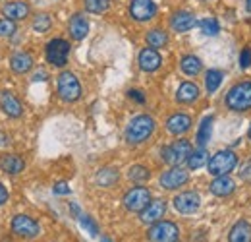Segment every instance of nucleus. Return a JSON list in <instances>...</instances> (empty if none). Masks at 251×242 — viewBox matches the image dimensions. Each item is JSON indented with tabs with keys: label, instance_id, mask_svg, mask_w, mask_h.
<instances>
[{
	"label": "nucleus",
	"instance_id": "nucleus-1",
	"mask_svg": "<svg viewBox=\"0 0 251 242\" xmlns=\"http://www.w3.org/2000/svg\"><path fill=\"white\" fill-rule=\"evenodd\" d=\"M153 130H155V121L149 115H139L127 124L126 140L127 144H141L153 134Z\"/></svg>",
	"mask_w": 251,
	"mask_h": 242
},
{
	"label": "nucleus",
	"instance_id": "nucleus-2",
	"mask_svg": "<svg viewBox=\"0 0 251 242\" xmlns=\"http://www.w3.org/2000/svg\"><path fill=\"white\" fill-rule=\"evenodd\" d=\"M226 105L232 111L244 113L251 109V82H242L238 86H234L226 95Z\"/></svg>",
	"mask_w": 251,
	"mask_h": 242
},
{
	"label": "nucleus",
	"instance_id": "nucleus-3",
	"mask_svg": "<svg viewBox=\"0 0 251 242\" xmlns=\"http://www.w3.org/2000/svg\"><path fill=\"white\" fill-rule=\"evenodd\" d=\"M236 163H238L236 153L226 150V151L215 153V155L209 159L207 169H209V173H211L213 177H224V175H228L230 171H234Z\"/></svg>",
	"mask_w": 251,
	"mask_h": 242
},
{
	"label": "nucleus",
	"instance_id": "nucleus-4",
	"mask_svg": "<svg viewBox=\"0 0 251 242\" xmlns=\"http://www.w3.org/2000/svg\"><path fill=\"white\" fill-rule=\"evenodd\" d=\"M191 151L193 150H191V144L188 140H176L174 144H170L162 150V159L172 167H180L184 161L189 159Z\"/></svg>",
	"mask_w": 251,
	"mask_h": 242
},
{
	"label": "nucleus",
	"instance_id": "nucleus-5",
	"mask_svg": "<svg viewBox=\"0 0 251 242\" xmlns=\"http://www.w3.org/2000/svg\"><path fill=\"white\" fill-rule=\"evenodd\" d=\"M58 95H60V99L66 101V103H72V101H77L79 99L81 86H79L77 78L72 72H62L58 76Z\"/></svg>",
	"mask_w": 251,
	"mask_h": 242
},
{
	"label": "nucleus",
	"instance_id": "nucleus-6",
	"mask_svg": "<svg viewBox=\"0 0 251 242\" xmlns=\"http://www.w3.org/2000/svg\"><path fill=\"white\" fill-rule=\"evenodd\" d=\"M149 204H151V192L147 188H143V186L131 188L124 196V206L126 210H129V212L141 213Z\"/></svg>",
	"mask_w": 251,
	"mask_h": 242
},
{
	"label": "nucleus",
	"instance_id": "nucleus-7",
	"mask_svg": "<svg viewBox=\"0 0 251 242\" xmlns=\"http://www.w3.org/2000/svg\"><path fill=\"white\" fill-rule=\"evenodd\" d=\"M178 227L170 221H158L149 229V241L151 242H176L178 241Z\"/></svg>",
	"mask_w": 251,
	"mask_h": 242
},
{
	"label": "nucleus",
	"instance_id": "nucleus-8",
	"mask_svg": "<svg viewBox=\"0 0 251 242\" xmlns=\"http://www.w3.org/2000/svg\"><path fill=\"white\" fill-rule=\"evenodd\" d=\"M12 231H14V235H18V237L35 239V237H39L41 227H39V223H37L35 219L27 217V215H16L14 221H12Z\"/></svg>",
	"mask_w": 251,
	"mask_h": 242
},
{
	"label": "nucleus",
	"instance_id": "nucleus-9",
	"mask_svg": "<svg viewBox=\"0 0 251 242\" xmlns=\"http://www.w3.org/2000/svg\"><path fill=\"white\" fill-rule=\"evenodd\" d=\"M70 55V43L64 39H52L47 45V60L54 66H64Z\"/></svg>",
	"mask_w": 251,
	"mask_h": 242
},
{
	"label": "nucleus",
	"instance_id": "nucleus-10",
	"mask_svg": "<svg viewBox=\"0 0 251 242\" xmlns=\"http://www.w3.org/2000/svg\"><path fill=\"white\" fill-rule=\"evenodd\" d=\"M157 6L153 0H131L129 4V16L137 22H147L155 16Z\"/></svg>",
	"mask_w": 251,
	"mask_h": 242
},
{
	"label": "nucleus",
	"instance_id": "nucleus-11",
	"mask_svg": "<svg viewBox=\"0 0 251 242\" xmlns=\"http://www.w3.org/2000/svg\"><path fill=\"white\" fill-rule=\"evenodd\" d=\"M201 206V200H199V194L195 192H182L174 198V208L176 212L189 215V213H195Z\"/></svg>",
	"mask_w": 251,
	"mask_h": 242
},
{
	"label": "nucleus",
	"instance_id": "nucleus-12",
	"mask_svg": "<svg viewBox=\"0 0 251 242\" xmlns=\"http://www.w3.org/2000/svg\"><path fill=\"white\" fill-rule=\"evenodd\" d=\"M189 181L188 171H184L182 167H172L170 171H166L162 177H160V186L166 188V190H174V188H180Z\"/></svg>",
	"mask_w": 251,
	"mask_h": 242
},
{
	"label": "nucleus",
	"instance_id": "nucleus-13",
	"mask_svg": "<svg viewBox=\"0 0 251 242\" xmlns=\"http://www.w3.org/2000/svg\"><path fill=\"white\" fill-rule=\"evenodd\" d=\"M0 109H2L8 117H12V119H20V117L24 115V107H22V103L18 101V97L6 90L0 91Z\"/></svg>",
	"mask_w": 251,
	"mask_h": 242
},
{
	"label": "nucleus",
	"instance_id": "nucleus-14",
	"mask_svg": "<svg viewBox=\"0 0 251 242\" xmlns=\"http://www.w3.org/2000/svg\"><path fill=\"white\" fill-rule=\"evenodd\" d=\"M166 213V202L164 200H151V204L141 212V221L143 223H158Z\"/></svg>",
	"mask_w": 251,
	"mask_h": 242
},
{
	"label": "nucleus",
	"instance_id": "nucleus-15",
	"mask_svg": "<svg viewBox=\"0 0 251 242\" xmlns=\"http://www.w3.org/2000/svg\"><path fill=\"white\" fill-rule=\"evenodd\" d=\"M2 14L8 18V20H25L29 16V4L22 2V0H16V2H8L2 6Z\"/></svg>",
	"mask_w": 251,
	"mask_h": 242
},
{
	"label": "nucleus",
	"instance_id": "nucleus-16",
	"mask_svg": "<svg viewBox=\"0 0 251 242\" xmlns=\"http://www.w3.org/2000/svg\"><path fill=\"white\" fill-rule=\"evenodd\" d=\"M160 55L157 53V49L149 47V49H143L139 53V68L145 70V72H155L158 66H160Z\"/></svg>",
	"mask_w": 251,
	"mask_h": 242
},
{
	"label": "nucleus",
	"instance_id": "nucleus-17",
	"mask_svg": "<svg viewBox=\"0 0 251 242\" xmlns=\"http://www.w3.org/2000/svg\"><path fill=\"white\" fill-rule=\"evenodd\" d=\"M0 169L8 175H20L24 169H25V163L22 157L10 153V155H2L0 157Z\"/></svg>",
	"mask_w": 251,
	"mask_h": 242
},
{
	"label": "nucleus",
	"instance_id": "nucleus-18",
	"mask_svg": "<svg viewBox=\"0 0 251 242\" xmlns=\"http://www.w3.org/2000/svg\"><path fill=\"white\" fill-rule=\"evenodd\" d=\"M195 18H193V14H189V12H176L174 16H172V20H170V26H172V30L178 31V33H184V31H189L191 28H195Z\"/></svg>",
	"mask_w": 251,
	"mask_h": 242
},
{
	"label": "nucleus",
	"instance_id": "nucleus-19",
	"mask_svg": "<svg viewBox=\"0 0 251 242\" xmlns=\"http://www.w3.org/2000/svg\"><path fill=\"white\" fill-rule=\"evenodd\" d=\"M166 128L170 134L174 136H180V134H186L189 128H191V119L188 115H172L168 122H166Z\"/></svg>",
	"mask_w": 251,
	"mask_h": 242
},
{
	"label": "nucleus",
	"instance_id": "nucleus-20",
	"mask_svg": "<svg viewBox=\"0 0 251 242\" xmlns=\"http://www.w3.org/2000/svg\"><path fill=\"white\" fill-rule=\"evenodd\" d=\"M87 33H89V22H87L81 14H75V16L70 20V35H72V39L81 41Z\"/></svg>",
	"mask_w": 251,
	"mask_h": 242
},
{
	"label": "nucleus",
	"instance_id": "nucleus-21",
	"mask_svg": "<svg viewBox=\"0 0 251 242\" xmlns=\"http://www.w3.org/2000/svg\"><path fill=\"white\" fill-rule=\"evenodd\" d=\"M10 66L16 74H27L33 68V57L29 53H16L10 59Z\"/></svg>",
	"mask_w": 251,
	"mask_h": 242
},
{
	"label": "nucleus",
	"instance_id": "nucleus-22",
	"mask_svg": "<svg viewBox=\"0 0 251 242\" xmlns=\"http://www.w3.org/2000/svg\"><path fill=\"white\" fill-rule=\"evenodd\" d=\"M230 242H251V225L248 221H238L230 229Z\"/></svg>",
	"mask_w": 251,
	"mask_h": 242
},
{
	"label": "nucleus",
	"instance_id": "nucleus-23",
	"mask_svg": "<svg viewBox=\"0 0 251 242\" xmlns=\"http://www.w3.org/2000/svg\"><path fill=\"white\" fill-rule=\"evenodd\" d=\"M234 188H236V184L232 179H228L226 175L224 177H217L215 181L211 182V192L215 194V196H230L232 192H234Z\"/></svg>",
	"mask_w": 251,
	"mask_h": 242
},
{
	"label": "nucleus",
	"instance_id": "nucleus-24",
	"mask_svg": "<svg viewBox=\"0 0 251 242\" xmlns=\"http://www.w3.org/2000/svg\"><path fill=\"white\" fill-rule=\"evenodd\" d=\"M197 97H199V90H197V86L191 84V82L182 84V86L178 88V93H176V99H178L180 103H193Z\"/></svg>",
	"mask_w": 251,
	"mask_h": 242
},
{
	"label": "nucleus",
	"instance_id": "nucleus-25",
	"mask_svg": "<svg viewBox=\"0 0 251 242\" xmlns=\"http://www.w3.org/2000/svg\"><path fill=\"white\" fill-rule=\"evenodd\" d=\"M211 132H213V117H207V119H203L199 130H197V144H199V148H205L209 144Z\"/></svg>",
	"mask_w": 251,
	"mask_h": 242
},
{
	"label": "nucleus",
	"instance_id": "nucleus-26",
	"mask_svg": "<svg viewBox=\"0 0 251 242\" xmlns=\"http://www.w3.org/2000/svg\"><path fill=\"white\" fill-rule=\"evenodd\" d=\"M118 177H120V175H118L116 169H100V171L97 173V184L108 188V186H112L114 182L118 181Z\"/></svg>",
	"mask_w": 251,
	"mask_h": 242
},
{
	"label": "nucleus",
	"instance_id": "nucleus-27",
	"mask_svg": "<svg viewBox=\"0 0 251 242\" xmlns=\"http://www.w3.org/2000/svg\"><path fill=\"white\" fill-rule=\"evenodd\" d=\"M180 66H182L184 74H188V76H197L201 72V60L197 57H193V55L184 57L182 62H180Z\"/></svg>",
	"mask_w": 251,
	"mask_h": 242
},
{
	"label": "nucleus",
	"instance_id": "nucleus-28",
	"mask_svg": "<svg viewBox=\"0 0 251 242\" xmlns=\"http://www.w3.org/2000/svg\"><path fill=\"white\" fill-rule=\"evenodd\" d=\"M147 43H149V47H153V49H162V47L168 43V35L162 30H151L147 33Z\"/></svg>",
	"mask_w": 251,
	"mask_h": 242
},
{
	"label": "nucleus",
	"instance_id": "nucleus-29",
	"mask_svg": "<svg viewBox=\"0 0 251 242\" xmlns=\"http://www.w3.org/2000/svg\"><path fill=\"white\" fill-rule=\"evenodd\" d=\"M222 84V72L220 70H209L207 78H205V88L209 93H215L219 90V86Z\"/></svg>",
	"mask_w": 251,
	"mask_h": 242
},
{
	"label": "nucleus",
	"instance_id": "nucleus-30",
	"mask_svg": "<svg viewBox=\"0 0 251 242\" xmlns=\"http://www.w3.org/2000/svg\"><path fill=\"white\" fill-rule=\"evenodd\" d=\"M207 159H209V155L205 151V148H199L197 151H191L188 159V165L189 169H199V167H203L205 163H207Z\"/></svg>",
	"mask_w": 251,
	"mask_h": 242
},
{
	"label": "nucleus",
	"instance_id": "nucleus-31",
	"mask_svg": "<svg viewBox=\"0 0 251 242\" xmlns=\"http://www.w3.org/2000/svg\"><path fill=\"white\" fill-rule=\"evenodd\" d=\"M50 26H52V20H50L49 14H39L33 20V30L37 31V33H47V31L50 30Z\"/></svg>",
	"mask_w": 251,
	"mask_h": 242
},
{
	"label": "nucleus",
	"instance_id": "nucleus-32",
	"mask_svg": "<svg viewBox=\"0 0 251 242\" xmlns=\"http://www.w3.org/2000/svg\"><path fill=\"white\" fill-rule=\"evenodd\" d=\"M149 171L145 169V167H141V165H135V167H131L129 169V173H127V177L131 179L133 182H145L149 179Z\"/></svg>",
	"mask_w": 251,
	"mask_h": 242
},
{
	"label": "nucleus",
	"instance_id": "nucleus-33",
	"mask_svg": "<svg viewBox=\"0 0 251 242\" xmlns=\"http://www.w3.org/2000/svg\"><path fill=\"white\" fill-rule=\"evenodd\" d=\"M199 28H201V31H203L205 35H217L220 31L219 22H217L215 18H205V20H201V22H199Z\"/></svg>",
	"mask_w": 251,
	"mask_h": 242
},
{
	"label": "nucleus",
	"instance_id": "nucleus-34",
	"mask_svg": "<svg viewBox=\"0 0 251 242\" xmlns=\"http://www.w3.org/2000/svg\"><path fill=\"white\" fill-rule=\"evenodd\" d=\"M85 8L93 14H102L108 10V0H85Z\"/></svg>",
	"mask_w": 251,
	"mask_h": 242
},
{
	"label": "nucleus",
	"instance_id": "nucleus-35",
	"mask_svg": "<svg viewBox=\"0 0 251 242\" xmlns=\"http://www.w3.org/2000/svg\"><path fill=\"white\" fill-rule=\"evenodd\" d=\"M16 33V24L8 18H2L0 20V37H12Z\"/></svg>",
	"mask_w": 251,
	"mask_h": 242
},
{
	"label": "nucleus",
	"instance_id": "nucleus-36",
	"mask_svg": "<svg viewBox=\"0 0 251 242\" xmlns=\"http://www.w3.org/2000/svg\"><path fill=\"white\" fill-rule=\"evenodd\" d=\"M79 221H81V225H83L91 235H97V233H99V227L95 225L91 217H87V215H79Z\"/></svg>",
	"mask_w": 251,
	"mask_h": 242
},
{
	"label": "nucleus",
	"instance_id": "nucleus-37",
	"mask_svg": "<svg viewBox=\"0 0 251 242\" xmlns=\"http://www.w3.org/2000/svg\"><path fill=\"white\" fill-rule=\"evenodd\" d=\"M240 66L242 68H250L251 66V49H244L240 55Z\"/></svg>",
	"mask_w": 251,
	"mask_h": 242
},
{
	"label": "nucleus",
	"instance_id": "nucleus-38",
	"mask_svg": "<svg viewBox=\"0 0 251 242\" xmlns=\"http://www.w3.org/2000/svg\"><path fill=\"white\" fill-rule=\"evenodd\" d=\"M54 194H70V188L66 182H56L54 184Z\"/></svg>",
	"mask_w": 251,
	"mask_h": 242
},
{
	"label": "nucleus",
	"instance_id": "nucleus-39",
	"mask_svg": "<svg viewBox=\"0 0 251 242\" xmlns=\"http://www.w3.org/2000/svg\"><path fill=\"white\" fill-rule=\"evenodd\" d=\"M129 97H131V99H135L137 103H145V95H143L141 91L131 90V91H129Z\"/></svg>",
	"mask_w": 251,
	"mask_h": 242
},
{
	"label": "nucleus",
	"instance_id": "nucleus-40",
	"mask_svg": "<svg viewBox=\"0 0 251 242\" xmlns=\"http://www.w3.org/2000/svg\"><path fill=\"white\" fill-rule=\"evenodd\" d=\"M8 196H10V194H8V190L0 184V206H4V204L8 202Z\"/></svg>",
	"mask_w": 251,
	"mask_h": 242
},
{
	"label": "nucleus",
	"instance_id": "nucleus-41",
	"mask_svg": "<svg viewBox=\"0 0 251 242\" xmlns=\"http://www.w3.org/2000/svg\"><path fill=\"white\" fill-rule=\"evenodd\" d=\"M246 6H248V12H251V0H246Z\"/></svg>",
	"mask_w": 251,
	"mask_h": 242
},
{
	"label": "nucleus",
	"instance_id": "nucleus-42",
	"mask_svg": "<svg viewBox=\"0 0 251 242\" xmlns=\"http://www.w3.org/2000/svg\"><path fill=\"white\" fill-rule=\"evenodd\" d=\"M248 136H250V140H251V126H250V130H248Z\"/></svg>",
	"mask_w": 251,
	"mask_h": 242
}]
</instances>
